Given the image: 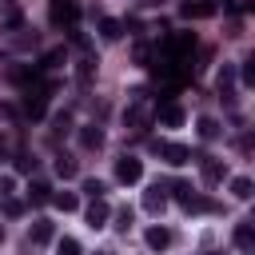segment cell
I'll return each instance as SVG.
<instances>
[{
  "label": "cell",
  "mask_w": 255,
  "mask_h": 255,
  "mask_svg": "<svg viewBox=\"0 0 255 255\" xmlns=\"http://www.w3.org/2000/svg\"><path fill=\"white\" fill-rule=\"evenodd\" d=\"M116 179H120V183H139V179H143V159L120 155V159H116Z\"/></svg>",
  "instance_id": "7a4b0ae2"
},
{
  "label": "cell",
  "mask_w": 255,
  "mask_h": 255,
  "mask_svg": "<svg viewBox=\"0 0 255 255\" xmlns=\"http://www.w3.org/2000/svg\"><path fill=\"white\" fill-rule=\"evenodd\" d=\"M195 128H199V139H219V131H223V128H219V120H211V116H199V124H195Z\"/></svg>",
  "instance_id": "9a60e30c"
},
{
  "label": "cell",
  "mask_w": 255,
  "mask_h": 255,
  "mask_svg": "<svg viewBox=\"0 0 255 255\" xmlns=\"http://www.w3.org/2000/svg\"><path fill=\"white\" fill-rule=\"evenodd\" d=\"M231 195H235V199H251V179H247V175H235V179H231Z\"/></svg>",
  "instance_id": "d6986e66"
},
{
  "label": "cell",
  "mask_w": 255,
  "mask_h": 255,
  "mask_svg": "<svg viewBox=\"0 0 255 255\" xmlns=\"http://www.w3.org/2000/svg\"><path fill=\"white\" fill-rule=\"evenodd\" d=\"M48 96H52V84H44V88H28V92H24V112H28L32 120H40L44 108H48Z\"/></svg>",
  "instance_id": "6da1fadb"
},
{
  "label": "cell",
  "mask_w": 255,
  "mask_h": 255,
  "mask_svg": "<svg viewBox=\"0 0 255 255\" xmlns=\"http://www.w3.org/2000/svg\"><path fill=\"white\" fill-rule=\"evenodd\" d=\"M235 247L243 255H255V231H251V223H235Z\"/></svg>",
  "instance_id": "8fae6325"
},
{
  "label": "cell",
  "mask_w": 255,
  "mask_h": 255,
  "mask_svg": "<svg viewBox=\"0 0 255 255\" xmlns=\"http://www.w3.org/2000/svg\"><path fill=\"white\" fill-rule=\"evenodd\" d=\"M116 227H120V231L131 227V207H120V211H116Z\"/></svg>",
  "instance_id": "603a6c76"
},
{
  "label": "cell",
  "mask_w": 255,
  "mask_h": 255,
  "mask_svg": "<svg viewBox=\"0 0 255 255\" xmlns=\"http://www.w3.org/2000/svg\"><path fill=\"white\" fill-rule=\"evenodd\" d=\"M60 60H64V52H60V48H56V52H48V56H44V68H56V64H60Z\"/></svg>",
  "instance_id": "484cf974"
},
{
  "label": "cell",
  "mask_w": 255,
  "mask_h": 255,
  "mask_svg": "<svg viewBox=\"0 0 255 255\" xmlns=\"http://www.w3.org/2000/svg\"><path fill=\"white\" fill-rule=\"evenodd\" d=\"M52 235H56V227H52L48 219H36V223H32V231H28V247H40V243H48Z\"/></svg>",
  "instance_id": "30bf717a"
},
{
  "label": "cell",
  "mask_w": 255,
  "mask_h": 255,
  "mask_svg": "<svg viewBox=\"0 0 255 255\" xmlns=\"http://www.w3.org/2000/svg\"><path fill=\"white\" fill-rule=\"evenodd\" d=\"M155 151H159V155H163V163H171V167L191 163V147H187V143H155Z\"/></svg>",
  "instance_id": "3957f363"
},
{
  "label": "cell",
  "mask_w": 255,
  "mask_h": 255,
  "mask_svg": "<svg viewBox=\"0 0 255 255\" xmlns=\"http://www.w3.org/2000/svg\"><path fill=\"white\" fill-rule=\"evenodd\" d=\"M131 56H135V64H147V44H135V52H131Z\"/></svg>",
  "instance_id": "83f0119b"
},
{
  "label": "cell",
  "mask_w": 255,
  "mask_h": 255,
  "mask_svg": "<svg viewBox=\"0 0 255 255\" xmlns=\"http://www.w3.org/2000/svg\"><path fill=\"white\" fill-rule=\"evenodd\" d=\"M92 80V60H80V84Z\"/></svg>",
  "instance_id": "4316f807"
},
{
  "label": "cell",
  "mask_w": 255,
  "mask_h": 255,
  "mask_svg": "<svg viewBox=\"0 0 255 255\" xmlns=\"http://www.w3.org/2000/svg\"><path fill=\"white\" fill-rule=\"evenodd\" d=\"M68 124H72V116L64 112V116H56V131H68Z\"/></svg>",
  "instance_id": "f1b7e54d"
},
{
  "label": "cell",
  "mask_w": 255,
  "mask_h": 255,
  "mask_svg": "<svg viewBox=\"0 0 255 255\" xmlns=\"http://www.w3.org/2000/svg\"><path fill=\"white\" fill-rule=\"evenodd\" d=\"M183 124V108L179 104H163L159 108V128H179Z\"/></svg>",
  "instance_id": "7c38bea8"
},
{
  "label": "cell",
  "mask_w": 255,
  "mask_h": 255,
  "mask_svg": "<svg viewBox=\"0 0 255 255\" xmlns=\"http://www.w3.org/2000/svg\"><path fill=\"white\" fill-rule=\"evenodd\" d=\"M108 215H112V211H108V203H104V195H96V199L88 203V211H84V219H88V227H92V231H100V227H108Z\"/></svg>",
  "instance_id": "277c9868"
},
{
  "label": "cell",
  "mask_w": 255,
  "mask_h": 255,
  "mask_svg": "<svg viewBox=\"0 0 255 255\" xmlns=\"http://www.w3.org/2000/svg\"><path fill=\"white\" fill-rule=\"evenodd\" d=\"M76 135H80V147H88V151H100V147H104V131H100L96 124H84Z\"/></svg>",
  "instance_id": "ba28073f"
},
{
  "label": "cell",
  "mask_w": 255,
  "mask_h": 255,
  "mask_svg": "<svg viewBox=\"0 0 255 255\" xmlns=\"http://www.w3.org/2000/svg\"><path fill=\"white\" fill-rule=\"evenodd\" d=\"M239 76H243V84H247V88H255V60H251V56L243 60V72H239Z\"/></svg>",
  "instance_id": "ffe728a7"
},
{
  "label": "cell",
  "mask_w": 255,
  "mask_h": 255,
  "mask_svg": "<svg viewBox=\"0 0 255 255\" xmlns=\"http://www.w3.org/2000/svg\"><path fill=\"white\" fill-rule=\"evenodd\" d=\"M48 203H52L56 211H76V207H80V195H76V191H56V195H48Z\"/></svg>",
  "instance_id": "4fadbf2b"
},
{
  "label": "cell",
  "mask_w": 255,
  "mask_h": 255,
  "mask_svg": "<svg viewBox=\"0 0 255 255\" xmlns=\"http://www.w3.org/2000/svg\"><path fill=\"white\" fill-rule=\"evenodd\" d=\"M76 171H80V167H76L72 155H56V175H60V179H76Z\"/></svg>",
  "instance_id": "e0dca14e"
},
{
  "label": "cell",
  "mask_w": 255,
  "mask_h": 255,
  "mask_svg": "<svg viewBox=\"0 0 255 255\" xmlns=\"http://www.w3.org/2000/svg\"><path fill=\"white\" fill-rule=\"evenodd\" d=\"M219 100H231V88H235V64H223V72H219Z\"/></svg>",
  "instance_id": "5bb4252c"
},
{
  "label": "cell",
  "mask_w": 255,
  "mask_h": 255,
  "mask_svg": "<svg viewBox=\"0 0 255 255\" xmlns=\"http://www.w3.org/2000/svg\"><path fill=\"white\" fill-rule=\"evenodd\" d=\"M60 255H80V243L76 239H60Z\"/></svg>",
  "instance_id": "d4e9b609"
},
{
  "label": "cell",
  "mask_w": 255,
  "mask_h": 255,
  "mask_svg": "<svg viewBox=\"0 0 255 255\" xmlns=\"http://www.w3.org/2000/svg\"><path fill=\"white\" fill-rule=\"evenodd\" d=\"M48 195H52V187H48V183H40V179H36V183H28V203H48Z\"/></svg>",
  "instance_id": "ac0fdd59"
},
{
  "label": "cell",
  "mask_w": 255,
  "mask_h": 255,
  "mask_svg": "<svg viewBox=\"0 0 255 255\" xmlns=\"http://www.w3.org/2000/svg\"><path fill=\"white\" fill-rule=\"evenodd\" d=\"M0 243H4V223H0Z\"/></svg>",
  "instance_id": "4dcf8cb0"
},
{
  "label": "cell",
  "mask_w": 255,
  "mask_h": 255,
  "mask_svg": "<svg viewBox=\"0 0 255 255\" xmlns=\"http://www.w3.org/2000/svg\"><path fill=\"white\" fill-rule=\"evenodd\" d=\"M215 8H219L215 0H183V4H179V12H183L187 20H207V16H215Z\"/></svg>",
  "instance_id": "5b68a950"
},
{
  "label": "cell",
  "mask_w": 255,
  "mask_h": 255,
  "mask_svg": "<svg viewBox=\"0 0 255 255\" xmlns=\"http://www.w3.org/2000/svg\"><path fill=\"white\" fill-rule=\"evenodd\" d=\"M100 36H104V40H120V36H124V24L112 20V16H104V20H100Z\"/></svg>",
  "instance_id": "2e32d148"
},
{
  "label": "cell",
  "mask_w": 255,
  "mask_h": 255,
  "mask_svg": "<svg viewBox=\"0 0 255 255\" xmlns=\"http://www.w3.org/2000/svg\"><path fill=\"white\" fill-rule=\"evenodd\" d=\"M84 191L96 199V195H104V191H108V183H104V179H84Z\"/></svg>",
  "instance_id": "44dd1931"
},
{
  "label": "cell",
  "mask_w": 255,
  "mask_h": 255,
  "mask_svg": "<svg viewBox=\"0 0 255 255\" xmlns=\"http://www.w3.org/2000/svg\"><path fill=\"white\" fill-rule=\"evenodd\" d=\"M0 163H4V147H0Z\"/></svg>",
  "instance_id": "1f68e13d"
},
{
  "label": "cell",
  "mask_w": 255,
  "mask_h": 255,
  "mask_svg": "<svg viewBox=\"0 0 255 255\" xmlns=\"http://www.w3.org/2000/svg\"><path fill=\"white\" fill-rule=\"evenodd\" d=\"M199 171H203V183H219L223 179V159H215V155H199Z\"/></svg>",
  "instance_id": "8992f818"
},
{
  "label": "cell",
  "mask_w": 255,
  "mask_h": 255,
  "mask_svg": "<svg viewBox=\"0 0 255 255\" xmlns=\"http://www.w3.org/2000/svg\"><path fill=\"white\" fill-rule=\"evenodd\" d=\"M4 215H12V219H16V215H24V203L8 195V199H4Z\"/></svg>",
  "instance_id": "7402d4cb"
},
{
  "label": "cell",
  "mask_w": 255,
  "mask_h": 255,
  "mask_svg": "<svg viewBox=\"0 0 255 255\" xmlns=\"http://www.w3.org/2000/svg\"><path fill=\"white\" fill-rule=\"evenodd\" d=\"M0 116H4V120H16V108H12V104H0Z\"/></svg>",
  "instance_id": "f546056e"
},
{
  "label": "cell",
  "mask_w": 255,
  "mask_h": 255,
  "mask_svg": "<svg viewBox=\"0 0 255 255\" xmlns=\"http://www.w3.org/2000/svg\"><path fill=\"white\" fill-rule=\"evenodd\" d=\"M147 4H159V0H147Z\"/></svg>",
  "instance_id": "d6a6232c"
},
{
  "label": "cell",
  "mask_w": 255,
  "mask_h": 255,
  "mask_svg": "<svg viewBox=\"0 0 255 255\" xmlns=\"http://www.w3.org/2000/svg\"><path fill=\"white\" fill-rule=\"evenodd\" d=\"M12 187H16V179H12V175H0V199H8Z\"/></svg>",
  "instance_id": "cb8c5ba5"
},
{
  "label": "cell",
  "mask_w": 255,
  "mask_h": 255,
  "mask_svg": "<svg viewBox=\"0 0 255 255\" xmlns=\"http://www.w3.org/2000/svg\"><path fill=\"white\" fill-rule=\"evenodd\" d=\"M171 239H175V235H171L167 227H147V231H143V243H147L151 251H167Z\"/></svg>",
  "instance_id": "52a82bcc"
},
{
  "label": "cell",
  "mask_w": 255,
  "mask_h": 255,
  "mask_svg": "<svg viewBox=\"0 0 255 255\" xmlns=\"http://www.w3.org/2000/svg\"><path fill=\"white\" fill-rule=\"evenodd\" d=\"M143 207H147L151 215H159V211L167 207V195H163V183H151V187H147V195H143Z\"/></svg>",
  "instance_id": "9c48e42d"
}]
</instances>
